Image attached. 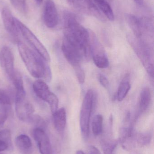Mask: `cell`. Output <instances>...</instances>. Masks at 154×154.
Segmentation results:
<instances>
[{
    "mask_svg": "<svg viewBox=\"0 0 154 154\" xmlns=\"http://www.w3.org/2000/svg\"><path fill=\"white\" fill-rule=\"evenodd\" d=\"M65 39L80 52L83 58L91 56L89 32L80 24L72 13L65 11L63 14Z\"/></svg>",
    "mask_w": 154,
    "mask_h": 154,
    "instance_id": "obj_1",
    "label": "cell"
},
{
    "mask_svg": "<svg viewBox=\"0 0 154 154\" xmlns=\"http://www.w3.org/2000/svg\"><path fill=\"white\" fill-rule=\"evenodd\" d=\"M17 46L20 56L31 75L37 79L43 78L47 81H50L52 73L49 66L46 63L48 62L22 42L18 41Z\"/></svg>",
    "mask_w": 154,
    "mask_h": 154,
    "instance_id": "obj_2",
    "label": "cell"
},
{
    "mask_svg": "<svg viewBox=\"0 0 154 154\" xmlns=\"http://www.w3.org/2000/svg\"><path fill=\"white\" fill-rule=\"evenodd\" d=\"M96 96L92 90L87 91L81 106L80 117V130L85 138L88 137L91 113L96 104Z\"/></svg>",
    "mask_w": 154,
    "mask_h": 154,
    "instance_id": "obj_3",
    "label": "cell"
},
{
    "mask_svg": "<svg viewBox=\"0 0 154 154\" xmlns=\"http://www.w3.org/2000/svg\"><path fill=\"white\" fill-rule=\"evenodd\" d=\"M15 22L18 30L20 32L25 40L30 45L31 47L47 62L50 61V57L46 48L39 40V39L32 32L25 26L20 21L15 18Z\"/></svg>",
    "mask_w": 154,
    "mask_h": 154,
    "instance_id": "obj_4",
    "label": "cell"
},
{
    "mask_svg": "<svg viewBox=\"0 0 154 154\" xmlns=\"http://www.w3.org/2000/svg\"><path fill=\"white\" fill-rule=\"evenodd\" d=\"M61 49L65 58L73 67L76 76L81 75L84 71L80 65V62L83 58L81 53L65 39L62 42Z\"/></svg>",
    "mask_w": 154,
    "mask_h": 154,
    "instance_id": "obj_5",
    "label": "cell"
},
{
    "mask_svg": "<svg viewBox=\"0 0 154 154\" xmlns=\"http://www.w3.org/2000/svg\"><path fill=\"white\" fill-rule=\"evenodd\" d=\"M15 110L19 119L23 121H33L34 109L26 98V95H15Z\"/></svg>",
    "mask_w": 154,
    "mask_h": 154,
    "instance_id": "obj_6",
    "label": "cell"
},
{
    "mask_svg": "<svg viewBox=\"0 0 154 154\" xmlns=\"http://www.w3.org/2000/svg\"><path fill=\"white\" fill-rule=\"evenodd\" d=\"M90 49L94 63L97 67L105 69L109 66V61L104 48L95 37H90Z\"/></svg>",
    "mask_w": 154,
    "mask_h": 154,
    "instance_id": "obj_7",
    "label": "cell"
},
{
    "mask_svg": "<svg viewBox=\"0 0 154 154\" xmlns=\"http://www.w3.org/2000/svg\"><path fill=\"white\" fill-rule=\"evenodd\" d=\"M73 8L78 11L88 14H92L101 20H105V18L91 0H67Z\"/></svg>",
    "mask_w": 154,
    "mask_h": 154,
    "instance_id": "obj_8",
    "label": "cell"
},
{
    "mask_svg": "<svg viewBox=\"0 0 154 154\" xmlns=\"http://www.w3.org/2000/svg\"><path fill=\"white\" fill-rule=\"evenodd\" d=\"M0 65L11 79L15 71L14 56L11 49L7 46H3L0 50Z\"/></svg>",
    "mask_w": 154,
    "mask_h": 154,
    "instance_id": "obj_9",
    "label": "cell"
},
{
    "mask_svg": "<svg viewBox=\"0 0 154 154\" xmlns=\"http://www.w3.org/2000/svg\"><path fill=\"white\" fill-rule=\"evenodd\" d=\"M43 21L48 28L52 29L58 25V14L56 5L52 0H47L44 5Z\"/></svg>",
    "mask_w": 154,
    "mask_h": 154,
    "instance_id": "obj_10",
    "label": "cell"
},
{
    "mask_svg": "<svg viewBox=\"0 0 154 154\" xmlns=\"http://www.w3.org/2000/svg\"><path fill=\"white\" fill-rule=\"evenodd\" d=\"M2 18L5 29L13 39L18 41V30L15 22V18L13 16L9 8L4 7L2 11Z\"/></svg>",
    "mask_w": 154,
    "mask_h": 154,
    "instance_id": "obj_11",
    "label": "cell"
},
{
    "mask_svg": "<svg viewBox=\"0 0 154 154\" xmlns=\"http://www.w3.org/2000/svg\"><path fill=\"white\" fill-rule=\"evenodd\" d=\"M33 135L41 154H52L50 141L46 132L37 128L33 130Z\"/></svg>",
    "mask_w": 154,
    "mask_h": 154,
    "instance_id": "obj_12",
    "label": "cell"
},
{
    "mask_svg": "<svg viewBox=\"0 0 154 154\" xmlns=\"http://www.w3.org/2000/svg\"><path fill=\"white\" fill-rule=\"evenodd\" d=\"M33 89L39 98L46 102L52 93L46 82L40 79L33 82Z\"/></svg>",
    "mask_w": 154,
    "mask_h": 154,
    "instance_id": "obj_13",
    "label": "cell"
},
{
    "mask_svg": "<svg viewBox=\"0 0 154 154\" xmlns=\"http://www.w3.org/2000/svg\"><path fill=\"white\" fill-rule=\"evenodd\" d=\"M15 142L16 146L21 153L32 154V143L28 136L25 134L20 135L16 137Z\"/></svg>",
    "mask_w": 154,
    "mask_h": 154,
    "instance_id": "obj_14",
    "label": "cell"
},
{
    "mask_svg": "<svg viewBox=\"0 0 154 154\" xmlns=\"http://www.w3.org/2000/svg\"><path fill=\"white\" fill-rule=\"evenodd\" d=\"M53 115V122L56 130L62 133L64 131L67 124V114L64 108H61L55 111Z\"/></svg>",
    "mask_w": 154,
    "mask_h": 154,
    "instance_id": "obj_15",
    "label": "cell"
},
{
    "mask_svg": "<svg viewBox=\"0 0 154 154\" xmlns=\"http://www.w3.org/2000/svg\"><path fill=\"white\" fill-rule=\"evenodd\" d=\"M96 7L108 20L113 21L115 15L112 7L106 0H91Z\"/></svg>",
    "mask_w": 154,
    "mask_h": 154,
    "instance_id": "obj_16",
    "label": "cell"
},
{
    "mask_svg": "<svg viewBox=\"0 0 154 154\" xmlns=\"http://www.w3.org/2000/svg\"><path fill=\"white\" fill-rule=\"evenodd\" d=\"M11 79L15 88V95H26L22 77L20 73L17 70H15Z\"/></svg>",
    "mask_w": 154,
    "mask_h": 154,
    "instance_id": "obj_17",
    "label": "cell"
},
{
    "mask_svg": "<svg viewBox=\"0 0 154 154\" xmlns=\"http://www.w3.org/2000/svg\"><path fill=\"white\" fill-rule=\"evenodd\" d=\"M151 93L148 88L143 89L140 94L139 107L141 111H145L149 107L151 103Z\"/></svg>",
    "mask_w": 154,
    "mask_h": 154,
    "instance_id": "obj_18",
    "label": "cell"
},
{
    "mask_svg": "<svg viewBox=\"0 0 154 154\" xmlns=\"http://www.w3.org/2000/svg\"><path fill=\"white\" fill-rule=\"evenodd\" d=\"M103 118L101 115H97L93 118L91 127L93 134L95 136L101 134L103 130Z\"/></svg>",
    "mask_w": 154,
    "mask_h": 154,
    "instance_id": "obj_19",
    "label": "cell"
},
{
    "mask_svg": "<svg viewBox=\"0 0 154 154\" xmlns=\"http://www.w3.org/2000/svg\"><path fill=\"white\" fill-rule=\"evenodd\" d=\"M131 86L128 82L124 81L120 83L117 95L118 101H122L125 98Z\"/></svg>",
    "mask_w": 154,
    "mask_h": 154,
    "instance_id": "obj_20",
    "label": "cell"
},
{
    "mask_svg": "<svg viewBox=\"0 0 154 154\" xmlns=\"http://www.w3.org/2000/svg\"><path fill=\"white\" fill-rule=\"evenodd\" d=\"M11 4L18 11L22 14L27 13L28 11L26 0H10Z\"/></svg>",
    "mask_w": 154,
    "mask_h": 154,
    "instance_id": "obj_21",
    "label": "cell"
},
{
    "mask_svg": "<svg viewBox=\"0 0 154 154\" xmlns=\"http://www.w3.org/2000/svg\"><path fill=\"white\" fill-rule=\"evenodd\" d=\"M11 95L7 91L0 89V105L10 106L11 104Z\"/></svg>",
    "mask_w": 154,
    "mask_h": 154,
    "instance_id": "obj_22",
    "label": "cell"
},
{
    "mask_svg": "<svg viewBox=\"0 0 154 154\" xmlns=\"http://www.w3.org/2000/svg\"><path fill=\"white\" fill-rule=\"evenodd\" d=\"M11 131L7 129L0 130V141L5 142L11 146Z\"/></svg>",
    "mask_w": 154,
    "mask_h": 154,
    "instance_id": "obj_23",
    "label": "cell"
},
{
    "mask_svg": "<svg viewBox=\"0 0 154 154\" xmlns=\"http://www.w3.org/2000/svg\"><path fill=\"white\" fill-rule=\"evenodd\" d=\"M47 102L49 106L52 114L58 110V99L56 95L54 93H52Z\"/></svg>",
    "mask_w": 154,
    "mask_h": 154,
    "instance_id": "obj_24",
    "label": "cell"
},
{
    "mask_svg": "<svg viewBox=\"0 0 154 154\" xmlns=\"http://www.w3.org/2000/svg\"><path fill=\"white\" fill-rule=\"evenodd\" d=\"M98 77V79L99 82L103 86V87L106 88H108L109 87V83L106 77H105L102 74H99Z\"/></svg>",
    "mask_w": 154,
    "mask_h": 154,
    "instance_id": "obj_25",
    "label": "cell"
},
{
    "mask_svg": "<svg viewBox=\"0 0 154 154\" xmlns=\"http://www.w3.org/2000/svg\"><path fill=\"white\" fill-rule=\"evenodd\" d=\"M7 116L8 115L6 112H3L0 114V127L2 126L6 122L8 117Z\"/></svg>",
    "mask_w": 154,
    "mask_h": 154,
    "instance_id": "obj_26",
    "label": "cell"
},
{
    "mask_svg": "<svg viewBox=\"0 0 154 154\" xmlns=\"http://www.w3.org/2000/svg\"><path fill=\"white\" fill-rule=\"evenodd\" d=\"M89 154H102L100 152V151L97 148L93 146H90L89 148L88 151Z\"/></svg>",
    "mask_w": 154,
    "mask_h": 154,
    "instance_id": "obj_27",
    "label": "cell"
},
{
    "mask_svg": "<svg viewBox=\"0 0 154 154\" xmlns=\"http://www.w3.org/2000/svg\"><path fill=\"white\" fill-rule=\"evenodd\" d=\"M8 147L9 146L6 143L0 141V152H2L7 150Z\"/></svg>",
    "mask_w": 154,
    "mask_h": 154,
    "instance_id": "obj_28",
    "label": "cell"
},
{
    "mask_svg": "<svg viewBox=\"0 0 154 154\" xmlns=\"http://www.w3.org/2000/svg\"><path fill=\"white\" fill-rule=\"evenodd\" d=\"M144 0H134V2L136 3L138 5H142L143 4V2Z\"/></svg>",
    "mask_w": 154,
    "mask_h": 154,
    "instance_id": "obj_29",
    "label": "cell"
},
{
    "mask_svg": "<svg viewBox=\"0 0 154 154\" xmlns=\"http://www.w3.org/2000/svg\"><path fill=\"white\" fill-rule=\"evenodd\" d=\"M76 154H85V153L82 151H80V150H79L77 151L76 152Z\"/></svg>",
    "mask_w": 154,
    "mask_h": 154,
    "instance_id": "obj_30",
    "label": "cell"
},
{
    "mask_svg": "<svg viewBox=\"0 0 154 154\" xmlns=\"http://www.w3.org/2000/svg\"><path fill=\"white\" fill-rule=\"evenodd\" d=\"M37 2H38V3L41 4L42 2V1L43 0H35Z\"/></svg>",
    "mask_w": 154,
    "mask_h": 154,
    "instance_id": "obj_31",
    "label": "cell"
}]
</instances>
